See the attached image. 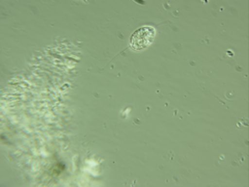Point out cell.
<instances>
[{
    "label": "cell",
    "mask_w": 249,
    "mask_h": 187,
    "mask_svg": "<svg viewBox=\"0 0 249 187\" xmlns=\"http://www.w3.org/2000/svg\"><path fill=\"white\" fill-rule=\"evenodd\" d=\"M155 28L152 26H143L137 29L131 36L130 46L135 51H142L149 47L155 37Z\"/></svg>",
    "instance_id": "cell-1"
}]
</instances>
